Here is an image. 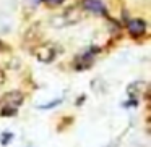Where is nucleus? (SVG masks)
<instances>
[{
    "label": "nucleus",
    "mask_w": 151,
    "mask_h": 147,
    "mask_svg": "<svg viewBox=\"0 0 151 147\" xmlns=\"http://www.w3.org/2000/svg\"><path fill=\"white\" fill-rule=\"evenodd\" d=\"M24 100V95L20 91L7 92L0 97V116H13L17 115L18 108L21 107Z\"/></svg>",
    "instance_id": "nucleus-1"
},
{
    "label": "nucleus",
    "mask_w": 151,
    "mask_h": 147,
    "mask_svg": "<svg viewBox=\"0 0 151 147\" xmlns=\"http://www.w3.org/2000/svg\"><path fill=\"white\" fill-rule=\"evenodd\" d=\"M34 55H36L37 60H41V62L50 63L57 55V49L52 45V44H42V45H39L36 50H34Z\"/></svg>",
    "instance_id": "nucleus-2"
},
{
    "label": "nucleus",
    "mask_w": 151,
    "mask_h": 147,
    "mask_svg": "<svg viewBox=\"0 0 151 147\" xmlns=\"http://www.w3.org/2000/svg\"><path fill=\"white\" fill-rule=\"evenodd\" d=\"M127 31L133 39H138L141 37L145 33H146V23L140 18H135V20H130L127 24Z\"/></svg>",
    "instance_id": "nucleus-3"
},
{
    "label": "nucleus",
    "mask_w": 151,
    "mask_h": 147,
    "mask_svg": "<svg viewBox=\"0 0 151 147\" xmlns=\"http://www.w3.org/2000/svg\"><path fill=\"white\" fill-rule=\"evenodd\" d=\"M83 7L86 8L88 11H93V13H106V7L101 0H85Z\"/></svg>",
    "instance_id": "nucleus-4"
},
{
    "label": "nucleus",
    "mask_w": 151,
    "mask_h": 147,
    "mask_svg": "<svg viewBox=\"0 0 151 147\" xmlns=\"http://www.w3.org/2000/svg\"><path fill=\"white\" fill-rule=\"evenodd\" d=\"M46 4H50V5H60L63 0H44Z\"/></svg>",
    "instance_id": "nucleus-5"
},
{
    "label": "nucleus",
    "mask_w": 151,
    "mask_h": 147,
    "mask_svg": "<svg viewBox=\"0 0 151 147\" xmlns=\"http://www.w3.org/2000/svg\"><path fill=\"white\" fill-rule=\"evenodd\" d=\"M59 102H60V100H55V102H50L49 105H44L42 108H52V107H55V104H59Z\"/></svg>",
    "instance_id": "nucleus-6"
},
{
    "label": "nucleus",
    "mask_w": 151,
    "mask_h": 147,
    "mask_svg": "<svg viewBox=\"0 0 151 147\" xmlns=\"http://www.w3.org/2000/svg\"><path fill=\"white\" fill-rule=\"evenodd\" d=\"M4 81H5V75L4 71H0V84H4Z\"/></svg>",
    "instance_id": "nucleus-7"
},
{
    "label": "nucleus",
    "mask_w": 151,
    "mask_h": 147,
    "mask_svg": "<svg viewBox=\"0 0 151 147\" xmlns=\"http://www.w3.org/2000/svg\"><path fill=\"white\" fill-rule=\"evenodd\" d=\"M0 49H2V42H0Z\"/></svg>",
    "instance_id": "nucleus-8"
}]
</instances>
